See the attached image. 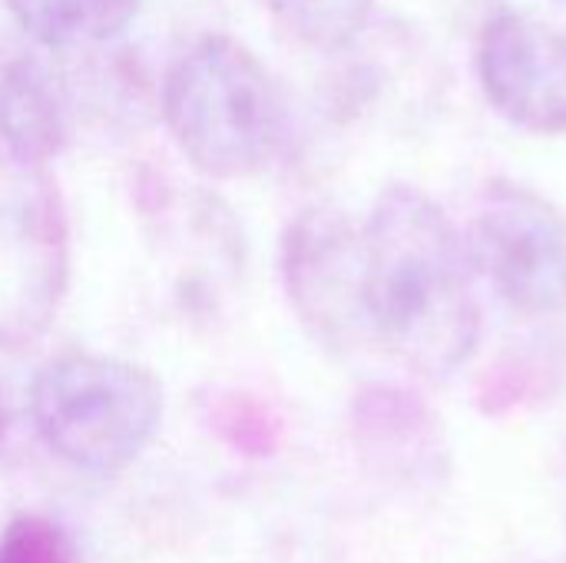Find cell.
I'll return each mask as SVG.
<instances>
[{
    "mask_svg": "<svg viewBox=\"0 0 566 563\" xmlns=\"http://www.w3.org/2000/svg\"><path fill=\"white\" fill-rule=\"evenodd\" d=\"M361 236L368 335L415 375L451 378L481 338L468 242L448 212L415 186H388Z\"/></svg>",
    "mask_w": 566,
    "mask_h": 563,
    "instance_id": "1",
    "label": "cell"
},
{
    "mask_svg": "<svg viewBox=\"0 0 566 563\" xmlns=\"http://www.w3.org/2000/svg\"><path fill=\"white\" fill-rule=\"evenodd\" d=\"M159 116L176 149L212 179L269 169L289 139L279 80L229 33L192 40L159 83Z\"/></svg>",
    "mask_w": 566,
    "mask_h": 563,
    "instance_id": "2",
    "label": "cell"
},
{
    "mask_svg": "<svg viewBox=\"0 0 566 563\" xmlns=\"http://www.w3.org/2000/svg\"><path fill=\"white\" fill-rule=\"evenodd\" d=\"M166 395L139 362L66 352L50 358L30 385V421L63 465L116 475L139 461L163 428Z\"/></svg>",
    "mask_w": 566,
    "mask_h": 563,
    "instance_id": "3",
    "label": "cell"
},
{
    "mask_svg": "<svg viewBox=\"0 0 566 563\" xmlns=\"http://www.w3.org/2000/svg\"><path fill=\"white\" fill-rule=\"evenodd\" d=\"M70 219L46 166L0 153V348L33 345L70 289Z\"/></svg>",
    "mask_w": 566,
    "mask_h": 563,
    "instance_id": "4",
    "label": "cell"
},
{
    "mask_svg": "<svg viewBox=\"0 0 566 563\" xmlns=\"http://www.w3.org/2000/svg\"><path fill=\"white\" fill-rule=\"evenodd\" d=\"M468 252L521 315L566 312V216L541 192L497 179L484 189Z\"/></svg>",
    "mask_w": 566,
    "mask_h": 563,
    "instance_id": "5",
    "label": "cell"
},
{
    "mask_svg": "<svg viewBox=\"0 0 566 563\" xmlns=\"http://www.w3.org/2000/svg\"><path fill=\"white\" fill-rule=\"evenodd\" d=\"M279 269L289 305L315 338L345 348L368 335L365 236L348 212L305 206L285 226Z\"/></svg>",
    "mask_w": 566,
    "mask_h": 563,
    "instance_id": "6",
    "label": "cell"
},
{
    "mask_svg": "<svg viewBox=\"0 0 566 563\" xmlns=\"http://www.w3.org/2000/svg\"><path fill=\"white\" fill-rule=\"evenodd\" d=\"M488 103L534 136H566V33L524 13L494 17L478 46Z\"/></svg>",
    "mask_w": 566,
    "mask_h": 563,
    "instance_id": "7",
    "label": "cell"
},
{
    "mask_svg": "<svg viewBox=\"0 0 566 563\" xmlns=\"http://www.w3.org/2000/svg\"><path fill=\"white\" fill-rule=\"evenodd\" d=\"M70 136V96L43 46L20 30L0 33V153L27 166H50Z\"/></svg>",
    "mask_w": 566,
    "mask_h": 563,
    "instance_id": "8",
    "label": "cell"
},
{
    "mask_svg": "<svg viewBox=\"0 0 566 563\" xmlns=\"http://www.w3.org/2000/svg\"><path fill=\"white\" fill-rule=\"evenodd\" d=\"M13 27L43 50H83L116 40L143 0H3Z\"/></svg>",
    "mask_w": 566,
    "mask_h": 563,
    "instance_id": "9",
    "label": "cell"
},
{
    "mask_svg": "<svg viewBox=\"0 0 566 563\" xmlns=\"http://www.w3.org/2000/svg\"><path fill=\"white\" fill-rule=\"evenodd\" d=\"M269 13L305 46L322 53L348 50L371 20L375 0H262Z\"/></svg>",
    "mask_w": 566,
    "mask_h": 563,
    "instance_id": "10",
    "label": "cell"
},
{
    "mask_svg": "<svg viewBox=\"0 0 566 563\" xmlns=\"http://www.w3.org/2000/svg\"><path fill=\"white\" fill-rule=\"evenodd\" d=\"M0 563H80L66 531L40 514L13 518L0 534Z\"/></svg>",
    "mask_w": 566,
    "mask_h": 563,
    "instance_id": "11",
    "label": "cell"
},
{
    "mask_svg": "<svg viewBox=\"0 0 566 563\" xmlns=\"http://www.w3.org/2000/svg\"><path fill=\"white\" fill-rule=\"evenodd\" d=\"M557 7H560V10H564V13H566V0H557Z\"/></svg>",
    "mask_w": 566,
    "mask_h": 563,
    "instance_id": "12",
    "label": "cell"
}]
</instances>
